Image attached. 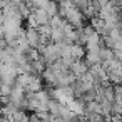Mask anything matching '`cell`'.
Returning <instances> with one entry per match:
<instances>
[{
  "instance_id": "obj_2",
  "label": "cell",
  "mask_w": 122,
  "mask_h": 122,
  "mask_svg": "<svg viewBox=\"0 0 122 122\" xmlns=\"http://www.w3.org/2000/svg\"><path fill=\"white\" fill-rule=\"evenodd\" d=\"M25 35H27V40H29L30 47L40 49V45H42V35L39 32V27H27L25 29Z\"/></svg>"
},
{
  "instance_id": "obj_11",
  "label": "cell",
  "mask_w": 122,
  "mask_h": 122,
  "mask_svg": "<svg viewBox=\"0 0 122 122\" xmlns=\"http://www.w3.org/2000/svg\"><path fill=\"white\" fill-rule=\"evenodd\" d=\"M12 89H14V85L2 82V95H10V94H12Z\"/></svg>"
},
{
  "instance_id": "obj_4",
  "label": "cell",
  "mask_w": 122,
  "mask_h": 122,
  "mask_svg": "<svg viewBox=\"0 0 122 122\" xmlns=\"http://www.w3.org/2000/svg\"><path fill=\"white\" fill-rule=\"evenodd\" d=\"M84 60L89 64V67H90V65H94V64H99V62H102V57H100V49L87 50V54H85Z\"/></svg>"
},
{
  "instance_id": "obj_9",
  "label": "cell",
  "mask_w": 122,
  "mask_h": 122,
  "mask_svg": "<svg viewBox=\"0 0 122 122\" xmlns=\"http://www.w3.org/2000/svg\"><path fill=\"white\" fill-rule=\"evenodd\" d=\"M109 80L112 84H122V67L109 70Z\"/></svg>"
},
{
  "instance_id": "obj_12",
  "label": "cell",
  "mask_w": 122,
  "mask_h": 122,
  "mask_svg": "<svg viewBox=\"0 0 122 122\" xmlns=\"http://www.w3.org/2000/svg\"><path fill=\"white\" fill-rule=\"evenodd\" d=\"M119 27L122 29V17H120V20H119Z\"/></svg>"
},
{
  "instance_id": "obj_1",
  "label": "cell",
  "mask_w": 122,
  "mask_h": 122,
  "mask_svg": "<svg viewBox=\"0 0 122 122\" xmlns=\"http://www.w3.org/2000/svg\"><path fill=\"white\" fill-rule=\"evenodd\" d=\"M40 54H42V59H44V62L47 64V65H50V64H54L55 60H59L60 59V52H59V45H57V42H54V40H50L49 44H45V45H40Z\"/></svg>"
},
{
  "instance_id": "obj_7",
  "label": "cell",
  "mask_w": 122,
  "mask_h": 122,
  "mask_svg": "<svg viewBox=\"0 0 122 122\" xmlns=\"http://www.w3.org/2000/svg\"><path fill=\"white\" fill-rule=\"evenodd\" d=\"M32 14L35 15V19H37L39 25H44V24H49V22H50V17L47 15V12H45L44 9H34V10H32Z\"/></svg>"
},
{
  "instance_id": "obj_5",
  "label": "cell",
  "mask_w": 122,
  "mask_h": 122,
  "mask_svg": "<svg viewBox=\"0 0 122 122\" xmlns=\"http://www.w3.org/2000/svg\"><path fill=\"white\" fill-rule=\"evenodd\" d=\"M85 54H87V49H85L84 44H77V42L72 44V47H70V55H72L74 59H84Z\"/></svg>"
},
{
  "instance_id": "obj_10",
  "label": "cell",
  "mask_w": 122,
  "mask_h": 122,
  "mask_svg": "<svg viewBox=\"0 0 122 122\" xmlns=\"http://www.w3.org/2000/svg\"><path fill=\"white\" fill-rule=\"evenodd\" d=\"M30 117L25 114V110L24 109H19L15 114H14V120H29Z\"/></svg>"
},
{
  "instance_id": "obj_8",
  "label": "cell",
  "mask_w": 122,
  "mask_h": 122,
  "mask_svg": "<svg viewBox=\"0 0 122 122\" xmlns=\"http://www.w3.org/2000/svg\"><path fill=\"white\" fill-rule=\"evenodd\" d=\"M44 10L47 12L49 17L57 15L59 14V2H55V0H49V2L45 4V7H44Z\"/></svg>"
},
{
  "instance_id": "obj_3",
  "label": "cell",
  "mask_w": 122,
  "mask_h": 122,
  "mask_svg": "<svg viewBox=\"0 0 122 122\" xmlns=\"http://www.w3.org/2000/svg\"><path fill=\"white\" fill-rule=\"evenodd\" d=\"M89 70V64L84 60V59H75L70 65V72H74L77 77H80L82 74H85Z\"/></svg>"
},
{
  "instance_id": "obj_6",
  "label": "cell",
  "mask_w": 122,
  "mask_h": 122,
  "mask_svg": "<svg viewBox=\"0 0 122 122\" xmlns=\"http://www.w3.org/2000/svg\"><path fill=\"white\" fill-rule=\"evenodd\" d=\"M40 89H44V79L42 75H34L30 84L27 85V92H39Z\"/></svg>"
},
{
  "instance_id": "obj_13",
  "label": "cell",
  "mask_w": 122,
  "mask_h": 122,
  "mask_svg": "<svg viewBox=\"0 0 122 122\" xmlns=\"http://www.w3.org/2000/svg\"><path fill=\"white\" fill-rule=\"evenodd\" d=\"M115 2H119V4H120V0H115Z\"/></svg>"
}]
</instances>
